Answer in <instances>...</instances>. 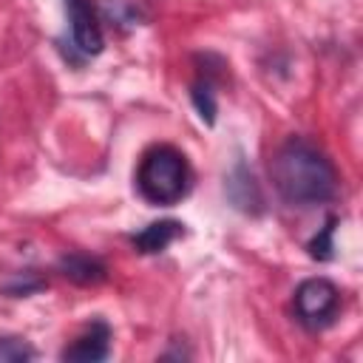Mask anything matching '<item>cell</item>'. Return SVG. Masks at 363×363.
<instances>
[{"label": "cell", "instance_id": "6da1fadb", "mask_svg": "<svg viewBox=\"0 0 363 363\" xmlns=\"http://www.w3.org/2000/svg\"><path fill=\"white\" fill-rule=\"evenodd\" d=\"M269 173L278 196L292 207L326 204L337 196L340 187L332 159L303 136H289L272 153Z\"/></svg>", "mask_w": 363, "mask_h": 363}, {"label": "cell", "instance_id": "7a4b0ae2", "mask_svg": "<svg viewBox=\"0 0 363 363\" xmlns=\"http://www.w3.org/2000/svg\"><path fill=\"white\" fill-rule=\"evenodd\" d=\"M193 187V170L187 156L173 145H156L145 150L136 167V190L153 207L179 204Z\"/></svg>", "mask_w": 363, "mask_h": 363}, {"label": "cell", "instance_id": "3957f363", "mask_svg": "<svg viewBox=\"0 0 363 363\" xmlns=\"http://www.w3.org/2000/svg\"><path fill=\"white\" fill-rule=\"evenodd\" d=\"M295 315L306 329H323L340 309V292L326 278H306L295 289Z\"/></svg>", "mask_w": 363, "mask_h": 363}, {"label": "cell", "instance_id": "277c9868", "mask_svg": "<svg viewBox=\"0 0 363 363\" xmlns=\"http://www.w3.org/2000/svg\"><path fill=\"white\" fill-rule=\"evenodd\" d=\"M65 11L71 20V40L85 57H96L105 48L99 14L91 0H65Z\"/></svg>", "mask_w": 363, "mask_h": 363}, {"label": "cell", "instance_id": "5b68a950", "mask_svg": "<svg viewBox=\"0 0 363 363\" xmlns=\"http://www.w3.org/2000/svg\"><path fill=\"white\" fill-rule=\"evenodd\" d=\"M111 354V329L105 320H94L65 352L62 360H79V363H99Z\"/></svg>", "mask_w": 363, "mask_h": 363}, {"label": "cell", "instance_id": "8992f818", "mask_svg": "<svg viewBox=\"0 0 363 363\" xmlns=\"http://www.w3.org/2000/svg\"><path fill=\"white\" fill-rule=\"evenodd\" d=\"M60 272H62L68 281L79 284V286H94V284H102V281L108 278V267H105L99 258L85 255V252H71V255H65V258L60 261Z\"/></svg>", "mask_w": 363, "mask_h": 363}, {"label": "cell", "instance_id": "52a82bcc", "mask_svg": "<svg viewBox=\"0 0 363 363\" xmlns=\"http://www.w3.org/2000/svg\"><path fill=\"white\" fill-rule=\"evenodd\" d=\"M182 227H184V224H179V221H173V218L153 221V224H147L142 233L133 235V247H136L139 252H145V255L162 252V250H167V247L184 233Z\"/></svg>", "mask_w": 363, "mask_h": 363}, {"label": "cell", "instance_id": "ba28073f", "mask_svg": "<svg viewBox=\"0 0 363 363\" xmlns=\"http://www.w3.org/2000/svg\"><path fill=\"white\" fill-rule=\"evenodd\" d=\"M190 96H193V105H196L199 116H201L207 125H213V122H216V94H213V82H210V79H199V82L193 85Z\"/></svg>", "mask_w": 363, "mask_h": 363}, {"label": "cell", "instance_id": "9c48e42d", "mask_svg": "<svg viewBox=\"0 0 363 363\" xmlns=\"http://www.w3.org/2000/svg\"><path fill=\"white\" fill-rule=\"evenodd\" d=\"M37 352L20 340V337H0V360H11V363H23V360H31Z\"/></svg>", "mask_w": 363, "mask_h": 363}, {"label": "cell", "instance_id": "30bf717a", "mask_svg": "<svg viewBox=\"0 0 363 363\" xmlns=\"http://www.w3.org/2000/svg\"><path fill=\"white\" fill-rule=\"evenodd\" d=\"M332 230H335V218H329V224L323 227V235H318V238L309 244L312 255H315V258H320V261L332 255Z\"/></svg>", "mask_w": 363, "mask_h": 363}]
</instances>
